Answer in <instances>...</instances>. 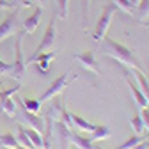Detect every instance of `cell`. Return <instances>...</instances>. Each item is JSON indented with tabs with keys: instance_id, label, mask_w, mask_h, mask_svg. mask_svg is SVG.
Returning a JSON list of instances; mask_svg holds the SVG:
<instances>
[{
	"instance_id": "cell-17",
	"label": "cell",
	"mask_w": 149,
	"mask_h": 149,
	"mask_svg": "<svg viewBox=\"0 0 149 149\" xmlns=\"http://www.w3.org/2000/svg\"><path fill=\"white\" fill-rule=\"evenodd\" d=\"M25 132H27V135H29V139H30V142L34 144L36 149H45V139H43V135L37 132V130L25 128Z\"/></svg>"
},
{
	"instance_id": "cell-37",
	"label": "cell",
	"mask_w": 149,
	"mask_h": 149,
	"mask_svg": "<svg viewBox=\"0 0 149 149\" xmlns=\"http://www.w3.org/2000/svg\"><path fill=\"white\" fill-rule=\"evenodd\" d=\"M0 89H2V80H0Z\"/></svg>"
},
{
	"instance_id": "cell-6",
	"label": "cell",
	"mask_w": 149,
	"mask_h": 149,
	"mask_svg": "<svg viewBox=\"0 0 149 149\" xmlns=\"http://www.w3.org/2000/svg\"><path fill=\"white\" fill-rule=\"evenodd\" d=\"M16 30H18V9H13L0 23V43L7 39L9 36H14Z\"/></svg>"
},
{
	"instance_id": "cell-28",
	"label": "cell",
	"mask_w": 149,
	"mask_h": 149,
	"mask_svg": "<svg viewBox=\"0 0 149 149\" xmlns=\"http://www.w3.org/2000/svg\"><path fill=\"white\" fill-rule=\"evenodd\" d=\"M142 121H144V128L149 130V108H142Z\"/></svg>"
},
{
	"instance_id": "cell-21",
	"label": "cell",
	"mask_w": 149,
	"mask_h": 149,
	"mask_svg": "<svg viewBox=\"0 0 149 149\" xmlns=\"http://www.w3.org/2000/svg\"><path fill=\"white\" fill-rule=\"evenodd\" d=\"M18 146L20 144H18V140L13 133H0V149L2 147L11 149V147H18Z\"/></svg>"
},
{
	"instance_id": "cell-35",
	"label": "cell",
	"mask_w": 149,
	"mask_h": 149,
	"mask_svg": "<svg viewBox=\"0 0 149 149\" xmlns=\"http://www.w3.org/2000/svg\"><path fill=\"white\" fill-rule=\"evenodd\" d=\"M2 149H7V147H2ZM11 149H27V147H22V146H18V147H11Z\"/></svg>"
},
{
	"instance_id": "cell-4",
	"label": "cell",
	"mask_w": 149,
	"mask_h": 149,
	"mask_svg": "<svg viewBox=\"0 0 149 149\" xmlns=\"http://www.w3.org/2000/svg\"><path fill=\"white\" fill-rule=\"evenodd\" d=\"M22 37L23 34L20 32L14 41V64H11V71H9V74L18 82L25 77V69H27V64L23 62V53H22Z\"/></svg>"
},
{
	"instance_id": "cell-30",
	"label": "cell",
	"mask_w": 149,
	"mask_h": 149,
	"mask_svg": "<svg viewBox=\"0 0 149 149\" xmlns=\"http://www.w3.org/2000/svg\"><path fill=\"white\" fill-rule=\"evenodd\" d=\"M133 149H147V140L144 139V140H142V142H139V144H137Z\"/></svg>"
},
{
	"instance_id": "cell-23",
	"label": "cell",
	"mask_w": 149,
	"mask_h": 149,
	"mask_svg": "<svg viewBox=\"0 0 149 149\" xmlns=\"http://www.w3.org/2000/svg\"><path fill=\"white\" fill-rule=\"evenodd\" d=\"M139 11H137V18H139V20H144V18L149 14V0H140V2L135 6Z\"/></svg>"
},
{
	"instance_id": "cell-25",
	"label": "cell",
	"mask_w": 149,
	"mask_h": 149,
	"mask_svg": "<svg viewBox=\"0 0 149 149\" xmlns=\"http://www.w3.org/2000/svg\"><path fill=\"white\" fill-rule=\"evenodd\" d=\"M130 123H132V128L135 130V133H137V135H142V132H144V121H142V116H140V114H135Z\"/></svg>"
},
{
	"instance_id": "cell-10",
	"label": "cell",
	"mask_w": 149,
	"mask_h": 149,
	"mask_svg": "<svg viewBox=\"0 0 149 149\" xmlns=\"http://www.w3.org/2000/svg\"><path fill=\"white\" fill-rule=\"evenodd\" d=\"M124 77H126V82H128V87H130V91H132V94H133V100H135V103L140 107V108H149V100L144 96V92L135 85V82L132 80V74H130V71H128V68H124Z\"/></svg>"
},
{
	"instance_id": "cell-7",
	"label": "cell",
	"mask_w": 149,
	"mask_h": 149,
	"mask_svg": "<svg viewBox=\"0 0 149 149\" xmlns=\"http://www.w3.org/2000/svg\"><path fill=\"white\" fill-rule=\"evenodd\" d=\"M53 45H55V20L52 18L48 27H46V30H45V34H43V39H41L39 46L36 48V52L30 55V57H36V55H39V53H43L46 50H52Z\"/></svg>"
},
{
	"instance_id": "cell-18",
	"label": "cell",
	"mask_w": 149,
	"mask_h": 149,
	"mask_svg": "<svg viewBox=\"0 0 149 149\" xmlns=\"http://www.w3.org/2000/svg\"><path fill=\"white\" fill-rule=\"evenodd\" d=\"M16 140H18V144H20L22 147H27V149H36V147H34V144L30 142V139H29L27 132H25V128H23L22 124H18V133H16Z\"/></svg>"
},
{
	"instance_id": "cell-5",
	"label": "cell",
	"mask_w": 149,
	"mask_h": 149,
	"mask_svg": "<svg viewBox=\"0 0 149 149\" xmlns=\"http://www.w3.org/2000/svg\"><path fill=\"white\" fill-rule=\"evenodd\" d=\"M20 87H22L20 84H16V85H13L11 89H0V108H2L9 117H14L16 112H18L13 96L16 94L18 91H20Z\"/></svg>"
},
{
	"instance_id": "cell-32",
	"label": "cell",
	"mask_w": 149,
	"mask_h": 149,
	"mask_svg": "<svg viewBox=\"0 0 149 149\" xmlns=\"http://www.w3.org/2000/svg\"><path fill=\"white\" fill-rule=\"evenodd\" d=\"M18 4H20V6H25V7H30V6H32V0H18Z\"/></svg>"
},
{
	"instance_id": "cell-26",
	"label": "cell",
	"mask_w": 149,
	"mask_h": 149,
	"mask_svg": "<svg viewBox=\"0 0 149 149\" xmlns=\"http://www.w3.org/2000/svg\"><path fill=\"white\" fill-rule=\"evenodd\" d=\"M68 7H69V0H57V14L61 20L68 18Z\"/></svg>"
},
{
	"instance_id": "cell-22",
	"label": "cell",
	"mask_w": 149,
	"mask_h": 149,
	"mask_svg": "<svg viewBox=\"0 0 149 149\" xmlns=\"http://www.w3.org/2000/svg\"><path fill=\"white\" fill-rule=\"evenodd\" d=\"M82 27L87 29L89 27V14H91V0H82Z\"/></svg>"
},
{
	"instance_id": "cell-16",
	"label": "cell",
	"mask_w": 149,
	"mask_h": 149,
	"mask_svg": "<svg viewBox=\"0 0 149 149\" xmlns=\"http://www.w3.org/2000/svg\"><path fill=\"white\" fill-rule=\"evenodd\" d=\"M71 144L77 146L78 149H94V144L91 142L89 137L78 135V133H73V132H71Z\"/></svg>"
},
{
	"instance_id": "cell-29",
	"label": "cell",
	"mask_w": 149,
	"mask_h": 149,
	"mask_svg": "<svg viewBox=\"0 0 149 149\" xmlns=\"http://www.w3.org/2000/svg\"><path fill=\"white\" fill-rule=\"evenodd\" d=\"M9 71H11V64L4 62L2 59H0V73H2V74H9Z\"/></svg>"
},
{
	"instance_id": "cell-27",
	"label": "cell",
	"mask_w": 149,
	"mask_h": 149,
	"mask_svg": "<svg viewBox=\"0 0 149 149\" xmlns=\"http://www.w3.org/2000/svg\"><path fill=\"white\" fill-rule=\"evenodd\" d=\"M114 4H116V7H117V9H123L124 13H128V14H133V16H135L133 6L130 4V0H114Z\"/></svg>"
},
{
	"instance_id": "cell-24",
	"label": "cell",
	"mask_w": 149,
	"mask_h": 149,
	"mask_svg": "<svg viewBox=\"0 0 149 149\" xmlns=\"http://www.w3.org/2000/svg\"><path fill=\"white\" fill-rule=\"evenodd\" d=\"M144 140V137L142 135H133V137H130L124 144H121V146H117L116 149H133L139 142H142Z\"/></svg>"
},
{
	"instance_id": "cell-9",
	"label": "cell",
	"mask_w": 149,
	"mask_h": 149,
	"mask_svg": "<svg viewBox=\"0 0 149 149\" xmlns=\"http://www.w3.org/2000/svg\"><path fill=\"white\" fill-rule=\"evenodd\" d=\"M20 116H22V121H23L29 128H34V130H37L41 135H45V119L39 117V114H32V112L22 108V110H20Z\"/></svg>"
},
{
	"instance_id": "cell-8",
	"label": "cell",
	"mask_w": 149,
	"mask_h": 149,
	"mask_svg": "<svg viewBox=\"0 0 149 149\" xmlns=\"http://www.w3.org/2000/svg\"><path fill=\"white\" fill-rule=\"evenodd\" d=\"M74 61H78L82 68H85L87 71L94 73V74H101L100 71V66H98V61L94 59V53L92 52H84V53H74L73 55Z\"/></svg>"
},
{
	"instance_id": "cell-20",
	"label": "cell",
	"mask_w": 149,
	"mask_h": 149,
	"mask_svg": "<svg viewBox=\"0 0 149 149\" xmlns=\"http://www.w3.org/2000/svg\"><path fill=\"white\" fill-rule=\"evenodd\" d=\"M20 103H22V107H23L25 110L32 112V114H39L41 105H43L39 100H30V98H22V100H20Z\"/></svg>"
},
{
	"instance_id": "cell-12",
	"label": "cell",
	"mask_w": 149,
	"mask_h": 149,
	"mask_svg": "<svg viewBox=\"0 0 149 149\" xmlns=\"http://www.w3.org/2000/svg\"><path fill=\"white\" fill-rule=\"evenodd\" d=\"M57 57L55 55V52H43V53H39V55H36V57H29L27 59V62L25 64H32V62H37V68H39L43 73H46L48 69H50V62Z\"/></svg>"
},
{
	"instance_id": "cell-2",
	"label": "cell",
	"mask_w": 149,
	"mask_h": 149,
	"mask_svg": "<svg viewBox=\"0 0 149 149\" xmlns=\"http://www.w3.org/2000/svg\"><path fill=\"white\" fill-rule=\"evenodd\" d=\"M116 9H117V7H116L114 2L103 6L101 14H100L98 22H96V25H94V32H92V39H94L96 43H101V39L107 36L108 27H110V23H112V18H114V14H116Z\"/></svg>"
},
{
	"instance_id": "cell-19",
	"label": "cell",
	"mask_w": 149,
	"mask_h": 149,
	"mask_svg": "<svg viewBox=\"0 0 149 149\" xmlns=\"http://www.w3.org/2000/svg\"><path fill=\"white\" fill-rule=\"evenodd\" d=\"M133 71V74L137 77V80H139V84H140V91L144 92V96L149 100V80H147V77L142 73V69H139V68H135V69H132Z\"/></svg>"
},
{
	"instance_id": "cell-11",
	"label": "cell",
	"mask_w": 149,
	"mask_h": 149,
	"mask_svg": "<svg viewBox=\"0 0 149 149\" xmlns=\"http://www.w3.org/2000/svg\"><path fill=\"white\" fill-rule=\"evenodd\" d=\"M41 18H43V7L37 6V7L34 9V13L23 20V30H22V34L25 36V34H32V32H36L37 27H39V23H41Z\"/></svg>"
},
{
	"instance_id": "cell-1",
	"label": "cell",
	"mask_w": 149,
	"mask_h": 149,
	"mask_svg": "<svg viewBox=\"0 0 149 149\" xmlns=\"http://www.w3.org/2000/svg\"><path fill=\"white\" fill-rule=\"evenodd\" d=\"M101 45H103V53L112 59H116L121 66H124L128 69H135V68L140 69V62L137 61V57L132 53V50L128 46L114 41L112 37H107V36L101 39Z\"/></svg>"
},
{
	"instance_id": "cell-14",
	"label": "cell",
	"mask_w": 149,
	"mask_h": 149,
	"mask_svg": "<svg viewBox=\"0 0 149 149\" xmlns=\"http://www.w3.org/2000/svg\"><path fill=\"white\" fill-rule=\"evenodd\" d=\"M110 135H112V132H110L107 126H103V124H96L94 130H92V132L89 133V139H91L92 144H96V142H100V140L108 139Z\"/></svg>"
},
{
	"instance_id": "cell-15",
	"label": "cell",
	"mask_w": 149,
	"mask_h": 149,
	"mask_svg": "<svg viewBox=\"0 0 149 149\" xmlns=\"http://www.w3.org/2000/svg\"><path fill=\"white\" fill-rule=\"evenodd\" d=\"M71 123H73V126L77 128V130L85 132V133H91L92 130H94V124L89 123V121L84 119V117H80V116H77V114H71Z\"/></svg>"
},
{
	"instance_id": "cell-31",
	"label": "cell",
	"mask_w": 149,
	"mask_h": 149,
	"mask_svg": "<svg viewBox=\"0 0 149 149\" xmlns=\"http://www.w3.org/2000/svg\"><path fill=\"white\" fill-rule=\"evenodd\" d=\"M6 9H9V2L7 0H0V11H6Z\"/></svg>"
},
{
	"instance_id": "cell-33",
	"label": "cell",
	"mask_w": 149,
	"mask_h": 149,
	"mask_svg": "<svg viewBox=\"0 0 149 149\" xmlns=\"http://www.w3.org/2000/svg\"><path fill=\"white\" fill-rule=\"evenodd\" d=\"M34 2H36L37 6H39V7H43V6L46 4V0H34Z\"/></svg>"
},
{
	"instance_id": "cell-38",
	"label": "cell",
	"mask_w": 149,
	"mask_h": 149,
	"mask_svg": "<svg viewBox=\"0 0 149 149\" xmlns=\"http://www.w3.org/2000/svg\"><path fill=\"white\" fill-rule=\"evenodd\" d=\"M147 149H149V140H147Z\"/></svg>"
},
{
	"instance_id": "cell-13",
	"label": "cell",
	"mask_w": 149,
	"mask_h": 149,
	"mask_svg": "<svg viewBox=\"0 0 149 149\" xmlns=\"http://www.w3.org/2000/svg\"><path fill=\"white\" fill-rule=\"evenodd\" d=\"M53 128H55V133L59 137V144H61V149H68L69 142H71V130L61 123V121H53Z\"/></svg>"
},
{
	"instance_id": "cell-36",
	"label": "cell",
	"mask_w": 149,
	"mask_h": 149,
	"mask_svg": "<svg viewBox=\"0 0 149 149\" xmlns=\"http://www.w3.org/2000/svg\"><path fill=\"white\" fill-rule=\"evenodd\" d=\"M94 149H105V147H100V146H94Z\"/></svg>"
},
{
	"instance_id": "cell-34",
	"label": "cell",
	"mask_w": 149,
	"mask_h": 149,
	"mask_svg": "<svg viewBox=\"0 0 149 149\" xmlns=\"http://www.w3.org/2000/svg\"><path fill=\"white\" fill-rule=\"evenodd\" d=\"M139 2H140V0H130V4H132V6H133V7H135V6H137V4H139Z\"/></svg>"
},
{
	"instance_id": "cell-3",
	"label": "cell",
	"mask_w": 149,
	"mask_h": 149,
	"mask_svg": "<svg viewBox=\"0 0 149 149\" xmlns=\"http://www.w3.org/2000/svg\"><path fill=\"white\" fill-rule=\"evenodd\" d=\"M77 78V74L74 73H64V74H61L59 78H55V80H52V84H50V87L41 94V98H39V101L41 103H45V101H50L52 98H55V96H59L61 92Z\"/></svg>"
}]
</instances>
